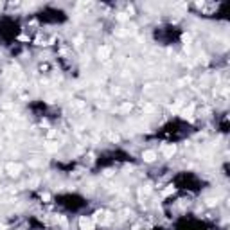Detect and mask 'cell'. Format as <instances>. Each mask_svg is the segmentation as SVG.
<instances>
[{"label":"cell","instance_id":"6da1fadb","mask_svg":"<svg viewBox=\"0 0 230 230\" xmlns=\"http://www.w3.org/2000/svg\"><path fill=\"white\" fill-rule=\"evenodd\" d=\"M95 228V221L92 218H79V230H94Z\"/></svg>","mask_w":230,"mask_h":230},{"label":"cell","instance_id":"7a4b0ae2","mask_svg":"<svg viewBox=\"0 0 230 230\" xmlns=\"http://www.w3.org/2000/svg\"><path fill=\"white\" fill-rule=\"evenodd\" d=\"M162 153H164L165 158H172V155L176 153V146L175 144H165V146L162 148Z\"/></svg>","mask_w":230,"mask_h":230},{"label":"cell","instance_id":"3957f363","mask_svg":"<svg viewBox=\"0 0 230 230\" xmlns=\"http://www.w3.org/2000/svg\"><path fill=\"white\" fill-rule=\"evenodd\" d=\"M7 172H9V175H13V176H16V175H20V171H22V165L20 164H7Z\"/></svg>","mask_w":230,"mask_h":230},{"label":"cell","instance_id":"277c9868","mask_svg":"<svg viewBox=\"0 0 230 230\" xmlns=\"http://www.w3.org/2000/svg\"><path fill=\"white\" fill-rule=\"evenodd\" d=\"M94 221H99V223H106L108 221V214L104 212V210H99V212H95V216L92 218Z\"/></svg>","mask_w":230,"mask_h":230},{"label":"cell","instance_id":"5b68a950","mask_svg":"<svg viewBox=\"0 0 230 230\" xmlns=\"http://www.w3.org/2000/svg\"><path fill=\"white\" fill-rule=\"evenodd\" d=\"M142 158H144V162H155V160H156V153L151 151V149H149V151H144V153H142Z\"/></svg>","mask_w":230,"mask_h":230},{"label":"cell","instance_id":"8992f818","mask_svg":"<svg viewBox=\"0 0 230 230\" xmlns=\"http://www.w3.org/2000/svg\"><path fill=\"white\" fill-rule=\"evenodd\" d=\"M97 54H99V60H108L110 58V47H101Z\"/></svg>","mask_w":230,"mask_h":230},{"label":"cell","instance_id":"52a82bcc","mask_svg":"<svg viewBox=\"0 0 230 230\" xmlns=\"http://www.w3.org/2000/svg\"><path fill=\"white\" fill-rule=\"evenodd\" d=\"M183 117H185V119H192V106H189L187 110H183Z\"/></svg>","mask_w":230,"mask_h":230},{"label":"cell","instance_id":"ba28073f","mask_svg":"<svg viewBox=\"0 0 230 230\" xmlns=\"http://www.w3.org/2000/svg\"><path fill=\"white\" fill-rule=\"evenodd\" d=\"M171 192H175V187H172V185H169V187H167V189L162 192V196H169Z\"/></svg>","mask_w":230,"mask_h":230},{"label":"cell","instance_id":"9c48e42d","mask_svg":"<svg viewBox=\"0 0 230 230\" xmlns=\"http://www.w3.org/2000/svg\"><path fill=\"white\" fill-rule=\"evenodd\" d=\"M121 110H122V111H128V110H131V104H128V103H126V104H122V106H121Z\"/></svg>","mask_w":230,"mask_h":230},{"label":"cell","instance_id":"30bf717a","mask_svg":"<svg viewBox=\"0 0 230 230\" xmlns=\"http://www.w3.org/2000/svg\"><path fill=\"white\" fill-rule=\"evenodd\" d=\"M216 203H218V199H212V198H210V199H207V205H210V207H212V205H216Z\"/></svg>","mask_w":230,"mask_h":230},{"label":"cell","instance_id":"8fae6325","mask_svg":"<svg viewBox=\"0 0 230 230\" xmlns=\"http://www.w3.org/2000/svg\"><path fill=\"white\" fill-rule=\"evenodd\" d=\"M41 199H43V201H49V199H50V196L45 192V194H41Z\"/></svg>","mask_w":230,"mask_h":230},{"label":"cell","instance_id":"7c38bea8","mask_svg":"<svg viewBox=\"0 0 230 230\" xmlns=\"http://www.w3.org/2000/svg\"><path fill=\"white\" fill-rule=\"evenodd\" d=\"M133 230H140V226H133Z\"/></svg>","mask_w":230,"mask_h":230}]
</instances>
